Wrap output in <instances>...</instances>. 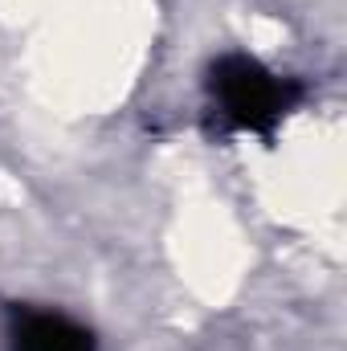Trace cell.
<instances>
[{
  "mask_svg": "<svg viewBox=\"0 0 347 351\" xmlns=\"http://www.w3.org/2000/svg\"><path fill=\"white\" fill-rule=\"evenodd\" d=\"M213 94L221 98L225 114L241 127L265 131L286 110V90L274 74H265L250 58H225L213 70Z\"/></svg>",
  "mask_w": 347,
  "mask_h": 351,
  "instance_id": "1",
  "label": "cell"
},
{
  "mask_svg": "<svg viewBox=\"0 0 347 351\" xmlns=\"http://www.w3.org/2000/svg\"><path fill=\"white\" fill-rule=\"evenodd\" d=\"M12 351H94V339L66 315L25 311L12 323Z\"/></svg>",
  "mask_w": 347,
  "mask_h": 351,
  "instance_id": "2",
  "label": "cell"
}]
</instances>
